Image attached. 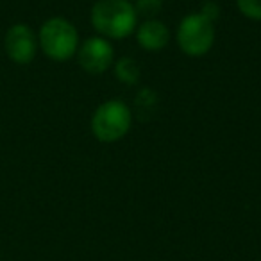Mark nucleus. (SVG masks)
Instances as JSON below:
<instances>
[{
  "label": "nucleus",
  "mask_w": 261,
  "mask_h": 261,
  "mask_svg": "<svg viewBox=\"0 0 261 261\" xmlns=\"http://www.w3.org/2000/svg\"><path fill=\"white\" fill-rule=\"evenodd\" d=\"M90 20L98 36L106 40H123L138 27L135 4L129 0H97L91 8Z\"/></svg>",
  "instance_id": "f257e3e1"
},
{
  "label": "nucleus",
  "mask_w": 261,
  "mask_h": 261,
  "mask_svg": "<svg viewBox=\"0 0 261 261\" xmlns=\"http://www.w3.org/2000/svg\"><path fill=\"white\" fill-rule=\"evenodd\" d=\"M38 45L48 59L58 63L75 58L81 45L77 27L63 16H52L45 20L38 33Z\"/></svg>",
  "instance_id": "f03ea898"
},
{
  "label": "nucleus",
  "mask_w": 261,
  "mask_h": 261,
  "mask_svg": "<svg viewBox=\"0 0 261 261\" xmlns=\"http://www.w3.org/2000/svg\"><path fill=\"white\" fill-rule=\"evenodd\" d=\"M133 125V111L120 98L106 100L91 116V133L102 143H115L129 133Z\"/></svg>",
  "instance_id": "7ed1b4c3"
},
{
  "label": "nucleus",
  "mask_w": 261,
  "mask_h": 261,
  "mask_svg": "<svg viewBox=\"0 0 261 261\" xmlns=\"http://www.w3.org/2000/svg\"><path fill=\"white\" fill-rule=\"evenodd\" d=\"M215 43V22L202 13H190L179 22L177 45L182 54L190 58H202Z\"/></svg>",
  "instance_id": "20e7f679"
},
{
  "label": "nucleus",
  "mask_w": 261,
  "mask_h": 261,
  "mask_svg": "<svg viewBox=\"0 0 261 261\" xmlns=\"http://www.w3.org/2000/svg\"><path fill=\"white\" fill-rule=\"evenodd\" d=\"M75 56L81 68L91 75H100L115 63V48L111 41L102 36H91L81 41Z\"/></svg>",
  "instance_id": "39448f33"
},
{
  "label": "nucleus",
  "mask_w": 261,
  "mask_h": 261,
  "mask_svg": "<svg viewBox=\"0 0 261 261\" xmlns=\"http://www.w3.org/2000/svg\"><path fill=\"white\" fill-rule=\"evenodd\" d=\"M38 34L27 23H13L4 34L6 56L16 65H29L38 54Z\"/></svg>",
  "instance_id": "423d86ee"
},
{
  "label": "nucleus",
  "mask_w": 261,
  "mask_h": 261,
  "mask_svg": "<svg viewBox=\"0 0 261 261\" xmlns=\"http://www.w3.org/2000/svg\"><path fill=\"white\" fill-rule=\"evenodd\" d=\"M136 41L147 52H158L165 48L170 41V31L158 18L143 20L136 27Z\"/></svg>",
  "instance_id": "0eeeda50"
},
{
  "label": "nucleus",
  "mask_w": 261,
  "mask_h": 261,
  "mask_svg": "<svg viewBox=\"0 0 261 261\" xmlns=\"http://www.w3.org/2000/svg\"><path fill=\"white\" fill-rule=\"evenodd\" d=\"M113 72L115 77L120 83L127 84V86H133L140 81V65L138 61H135L133 58L125 56V58H120L118 61L113 63Z\"/></svg>",
  "instance_id": "6e6552de"
},
{
  "label": "nucleus",
  "mask_w": 261,
  "mask_h": 261,
  "mask_svg": "<svg viewBox=\"0 0 261 261\" xmlns=\"http://www.w3.org/2000/svg\"><path fill=\"white\" fill-rule=\"evenodd\" d=\"M163 9V0H136L135 11L145 20H154Z\"/></svg>",
  "instance_id": "1a4fd4ad"
},
{
  "label": "nucleus",
  "mask_w": 261,
  "mask_h": 261,
  "mask_svg": "<svg viewBox=\"0 0 261 261\" xmlns=\"http://www.w3.org/2000/svg\"><path fill=\"white\" fill-rule=\"evenodd\" d=\"M236 6L245 18L261 22V0H236Z\"/></svg>",
  "instance_id": "9d476101"
},
{
  "label": "nucleus",
  "mask_w": 261,
  "mask_h": 261,
  "mask_svg": "<svg viewBox=\"0 0 261 261\" xmlns=\"http://www.w3.org/2000/svg\"><path fill=\"white\" fill-rule=\"evenodd\" d=\"M200 13L215 22V20H217V16H218V13H220V9H218V6L215 4V2H206V4L202 6V9H200Z\"/></svg>",
  "instance_id": "9b49d317"
}]
</instances>
